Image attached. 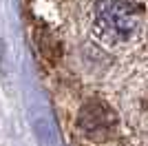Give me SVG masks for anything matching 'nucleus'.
<instances>
[{
  "instance_id": "f257e3e1",
  "label": "nucleus",
  "mask_w": 148,
  "mask_h": 146,
  "mask_svg": "<svg viewBox=\"0 0 148 146\" xmlns=\"http://www.w3.org/2000/svg\"><path fill=\"white\" fill-rule=\"evenodd\" d=\"M95 24L104 38L124 42L139 24V9L128 0H99L95 7Z\"/></svg>"
},
{
  "instance_id": "f03ea898",
  "label": "nucleus",
  "mask_w": 148,
  "mask_h": 146,
  "mask_svg": "<svg viewBox=\"0 0 148 146\" xmlns=\"http://www.w3.org/2000/svg\"><path fill=\"white\" fill-rule=\"evenodd\" d=\"M77 124H80V128L84 133L95 135L99 131H108L115 124V115L102 102H86L82 106L80 115H77Z\"/></svg>"
}]
</instances>
